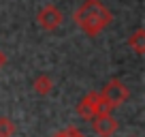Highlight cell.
I'll return each instance as SVG.
<instances>
[{
  "instance_id": "1",
  "label": "cell",
  "mask_w": 145,
  "mask_h": 137,
  "mask_svg": "<svg viewBox=\"0 0 145 137\" xmlns=\"http://www.w3.org/2000/svg\"><path fill=\"white\" fill-rule=\"evenodd\" d=\"M72 22L83 34L88 37H98L100 32L113 22V13L105 7L103 0H86L81 2L75 13H72Z\"/></svg>"
},
{
  "instance_id": "2",
  "label": "cell",
  "mask_w": 145,
  "mask_h": 137,
  "mask_svg": "<svg viewBox=\"0 0 145 137\" xmlns=\"http://www.w3.org/2000/svg\"><path fill=\"white\" fill-rule=\"evenodd\" d=\"M113 109L115 107L111 105L100 92H94V90L83 94V99L77 103V114L81 116V118H86V120L94 118L96 114H113Z\"/></svg>"
},
{
  "instance_id": "3",
  "label": "cell",
  "mask_w": 145,
  "mask_h": 137,
  "mask_svg": "<svg viewBox=\"0 0 145 137\" xmlns=\"http://www.w3.org/2000/svg\"><path fill=\"white\" fill-rule=\"evenodd\" d=\"M100 94L111 103L113 107H122L128 99H130V90L124 86V82L120 79H111V82L105 84V88L100 90Z\"/></svg>"
},
{
  "instance_id": "4",
  "label": "cell",
  "mask_w": 145,
  "mask_h": 137,
  "mask_svg": "<svg viewBox=\"0 0 145 137\" xmlns=\"http://www.w3.org/2000/svg\"><path fill=\"white\" fill-rule=\"evenodd\" d=\"M64 22V13L58 9V7L54 5H45L39 13H36V24L43 28V30H56V28H60Z\"/></svg>"
},
{
  "instance_id": "5",
  "label": "cell",
  "mask_w": 145,
  "mask_h": 137,
  "mask_svg": "<svg viewBox=\"0 0 145 137\" xmlns=\"http://www.w3.org/2000/svg\"><path fill=\"white\" fill-rule=\"evenodd\" d=\"M92 120V128L98 137H111L120 131V122L113 118V114H96Z\"/></svg>"
},
{
  "instance_id": "6",
  "label": "cell",
  "mask_w": 145,
  "mask_h": 137,
  "mask_svg": "<svg viewBox=\"0 0 145 137\" xmlns=\"http://www.w3.org/2000/svg\"><path fill=\"white\" fill-rule=\"evenodd\" d=\"M32 88H34V92L39 96H47V94H51V90H54V79H51V75L41 73V75H36V77H34Z\"/></svg>"
},
{
  "instance_id": "7",
  "label": "cell",
  "mask_w": 145,
  "mask_h": 137,
  "mask_svg": "<svg viewBox=\"0 0 145 137\" xmlns=\"http://www.w3.org/2000/svg\"><path fill=\"white\" fill-rule=\"evenodd\" d=\"M126 45L130 47L137 56H143V54H145V30H143V28H139L132 37H128V43H126Z\"/></svg>"
},
{
  "instance_id": "8",
  "label": "cell",
  "mask_w": 145,
  "mask_h": 137,
  "mask_svg": "<svg viewBox=\"0 0 145 137\" xmlns=\"http://www.w3.org/2000/svg\"><path fill=\"white\" fill-rule=\"evenodd\" d=\"M17 133V124L7 116H0V137H15Z\"/></svg>"
},
{
  "instance_id": "9",
  "label": "cell",
  "mask_w": 145,
  "mask_h": 137,
  "mask_svg": "<svg viewBox=\"0 0 145 137\" xmlns=\"http://www.w3.org/2000/svg\"><path fill=\"white\" fill-rule=\"evenodd\" d=\"M54 137H86L81 131H79L77 126H68V128H64V131H60V133H56Z\"/></svg>"
},
{
  "instance_id": "10",
  "label": "cell",
  "mask_w": 145,
  "mask_h": 137,
  "mask_svg": "<svg viewBox=\"0 0 145 137\" xmlns=\"http://www.w3.org/2000/svg\"><path fill=\"white\" fill-rule=\"evenodd\" d=\"M7 67V54L2 49H0V71H2V68Z\"/></svg>"
}]
</instances>
